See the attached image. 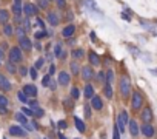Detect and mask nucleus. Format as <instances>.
<instances>
[{
	"label": "nucleus",
	"mask_w": 157,
	"mask_h": 139,
	"mask_svg": "<svg viewBox=\"0 0 157 139\" xmlns=\"http://www.w3.org/2000/svg\"><path fill=\"white\" fill-rule=\"evenodd\" d=\"M70 68H71V73H72V74H77V73H79V70H82V68L79 67V64H77V62H71Z\"/></svg>",
	"instance_id": "obj_28"
},
{
	"label": "nucleus",
	"mask_w": 157,
	"mask_h": 139,
	"mask_svg": "<svg viewBox=\"0 0 157 139\" xmlns=\"http://www.w3.org/2000/svg\"><path fill=\"white\" fill-rule=\"evenodd\" d=\"M126 124H129V119H128V113L125 110H122L120 113H119V119H117V128H119V131L120 133H125V125Z\"/></svg>",
	"instance_id": "obj_2"
},
{
	"label": "nucleus",
	"mask_w": 157,
	"mask_h": 139,
	"mask_svg": "<svg viewBox=\"0 0 157 139\" xmlns=\"http://www.w3.org/2000/svg\"><path fill=\"white\" fill-rule=\"evenodd\" d=\"M70 74H68L66 71H62V73H59V83L60 85H63V87H66L68 83H70Z\"/></svg>",
	"instance_id": "obj_15"
},
{
	"label": "nucleus",
	"mask_w": 157,
	"mask_h": 139,
	"mask_svg": "<svg viewBox=\"0 0 157 139\" xmlns=\"http://www.w3.org/2000/svg\"><path fill=\"white\" fill-rule=\"evenodd\" d=\"M17 34H19L20 37H25V30H23L22 26H19V28H17Z\"/></svg>",
	"instance_id": "obj_46"
},
{
	"label": "nucleus",
	"mask_w": 157,
	"mask_h": 139,
	"mask_svg": "<svg viewBox=\"0 0 157 139\" xmlns=\"http://www.w3.org/2000/svg\"><path fill=\"white\" fill-rule=\"evenodd\" d=\"M151 73H153V74H157V68H154V70H151Z\"/></svg>",
	"instance_id": "obj_57"
},
{
	"label": "nucleus",
	"mask_w": 157,
	"mask_h": 139,
	"mask_svg": "<svg viewBox=\"0 0 157 139\" xmlns=\"http://www.w3.org/2000/svg\"><path fill=\"white\" fill-rule=\"evenodd\" d=\"M48 2H49V0H48Z\"/></svg>",
	"instance_id": "obj_58"
},
{
	"label": "nucleus",
	"mask_w": 157,
	"mask_h": 139,
	"mask_svg": "<svg viewBox=\"0 0 157 139\" xmlns=\"http://www.w3.org/2000/svg\"><path fill=\"white\" fill-rule=\"evenodd\" d=\"M85 97H88V99H92L94 97V88L90 83H86V87H85Z\"/></svg>",
	"instance_id": "obj_20"
},
{
	"label": "nucleus",
	"mask_w": 157,
	"mask_h": 139,
	"mask_svg": "<svg viewBox=\"0 0 157 139\" xmlns=\"http://www.w3.org/2000/svg\"><path fill=\"white\" fill-rule=\"evenodd\" d=\"M22 111H23V114H28V116H34V114H32V110L26 108V107H23V108H22Z\"/></svg>",
	"instance_id": "obj_44"
},
{
	"label": "nucleus",
	"mask_w": 157,
	"mask_h": 139,
	"mask_svg": "<svg viewBox=\"0 0 157 139\" xmlns=\"http://www.w3.org/2000/svg\"><path fill=\"white\" fill-rule=\"evenodd\" d=\"M54 56L56 57H59V56H62V43H56V46H54Z\"/></svg>",
	"instance_id": "obj_27"
},
{
	"label": "nucleus",
	"mask_w": 157,
	"mask_h": 139,
	"mask_svg": "<svg viewBox=\"0 0 157 139\" xmlns=\"http://www.w3.org/2000/svg\"><path fill=\"white\" fill-rule=\"evenodd\" d=\"M9 135L11 136H16V138H25L26 135V130L23 127H19V125H11L9 127Z\"/></svg>",
	"instance_id": "obj_5"
},
{
	"label": "nucleus",
	"mask_w": 157,
	"mask_h": 139,
	"mask_svg": "<svg viewBox=\"0 0 157 139\" xmlns=\"http://www.w3.org/2000/svg\"><path fill=\"white\" fill-rule=\"evenodd\" d=\"M85 116H86V119H91V108H90V105H85Z\"/></svg>",
	"instance_id": "obj_38"
},
{
	"label": "nucleus",
	"mask_w": 157,
	"mask_h": 139,
	"mask_svg": "<svg viewBox=\"0 0 157 139\" xmlns=\"http://www.w3.org/2000/svg\"><path fill=\"white\" fill-rule=\"evenodd\" d=\"M23 12L26 14V17H31V16H37V12H39V8L36 5H32V3H26L23 6Z\"/></svg>",
	"instance_id": "obj_7"
},
{
	"label": "nucleus",
	"mask_w": 157,
	"mask_h": 139,
	"mask_svg": "<svg viewBox=\"0 0 157 139\" xmlns=\"http://www.w3.org/2000/svg\"><path fill=\"white\" fill-rule=\"evenodd\" d=\"M22 11H23L22 5H12V12H14V14H16L17 17L20 16V14H22Z\"/></svg>",
	"instance_id": "obj_29"
},
{
	"label": "nucleus",
	"mask_w": 157,
	"mask_h": 139,
	"mask_svg": "<svg viewBox=\"0 0 157 139\" xmlns=\"http://www.w3.org/2000/svg\"><path fill=\"white\" fill-rule=\"evenodd\" d=\"M74 124H76V128L80 131V133H85V130H86V127H85V122L80 119V117H74Z\"/></svg>",
	"instance_id": "obj_18"
},
{
	"label": "nucleus",
	"mask_w": 157,
	"mask_h": 139,
	"mask_svg": "<svg viewBox=\"0 0 157 139\" xmlns=\"http://www.w3.org/2000/svg\"><path fill=\"white\" fill-rule=\"evenodd\" d=\"M0 90H3V91H9L11 90V83L3 74H0Z\"/></svg>",
	"instance_id": "obj_13"
},
{
	"label": "nucleus",
	"mask_w": 157,
	"mask_h": 139,
	"mask_svg": "<svg viewBox=\"0 0 157 139\" xmlns=\"http://www.w3.org/2000/svg\"><path fill=\"white\" fill-rule=\"evenodd\" d=\"M142 119H143V124H151V121H153V110L149 107H145V110L142 111Z\"/></svg>",
	"instance_id": "obj_10"
},
{
	"label": "nucleus",
	"mask_w": 157,
	"mask_h": 139,
	"mask_svg": "<svg viewBox=\"0 0 157 139\" xmlns=\"http://www.w3.org/2000/svg\"><path fill=\"white\" fill-rule=\"evenodd\" d=\"M19 73L22 74V76H26V73H28V68H25V67H22V68H19Z\"/></svg>",
	"instance_id": "obj_47"
},
{
	"label": "nucleus",
	"mask_w": 157,
	"mask_h": 139,
	"mask_svg": "<svg viewBox=\"0 0 157 139\" xmlns=\"http://www.w3.org/2000/svg\"><path fill=\"white\" fill-rule=\"evenodd\" d=\"M8 104H9V101L6 99L3 94H0V105H2V107H8Z\"/></svg>",
	"instance_id": "obj_35"
},
{
	"label": "nucleus",
	"mask_w": 157,
	"mask_h": 139,
	"mask_svg": "<svg viewBox=\"0 0 157 139\" xmlns=\"http://www.w3.org/2000/svg\"><path fill=\"white\" fill-rule=\"evenodd\" d=\"M22 91L28 96V97H36L37 96V87L32 85V83H28V85H25Z\"/></svg>",
	"instance_id": "obj_9"
},
{
	"label": "nucleus",
	"mask_w": 157,
	"mask_h": 139,
	"mask_svg": "<svg viewBox=\"0 0 157 139\" xmlns=\"http://www.w3.org/2000/svg\"><path fill=\"white\" fill-rule=\"evenodd\" d=\"M43 59H39L37 62H36V67H34V68H36V70H39V68H42V65H43Z\"/></svg>",
	"instance_id": "obj_45"
},
{
	"label": "nucleus",
	"mask_w": 157,
	"mask_h": 139,
	"mask_svg": "<svg viewBox=\"0 0 157 139\" xmlns=\"http://www.w3.org/2000/svg\"><path fill=\"white\" fill-rule=\"evenodd\" d=\"M8 20H9V14H8V11L0 9V22L6 25V22H8Z\"/></svg>",
	"instance_id": "obj_22"
},
{
	"label": "nucleus",
	"mask_w": 157,
	"mask_h": 139,
	"mask_svg": "<svg viewBox=\"0 0 157 139\" xmlns=\"http://www.w3.org/2000/svg\"><path fill=\"white\" fill-rule=\"evenodd\" d=\"M42 85H43V87H49V85H51V77H49V74H46L45 77H43Z\"/></svg>",
	"instance_id": "obj_33"
},
{
	"label": "nucleus",
	"mask_w": 157,
	"mask_h": 139,
	"mask_svg": "<svg viewBox=\"0 0 157 139\" xmlns=\"http://www.w3.org/2000/svg\"><path fill=\"white\" fill-rule=\"evenodd\" d=\"M12 31H14V30H12V26L6 23V25H5V28H3V33L6 34V36H12Z\"/></svg>",
	"instance_id": "obj_32"
},
{
	"label": "nucleus",
	"mask_w": 157,
	"mask_h": 139,
	"mask_svg": "<svg viewBox=\"0 0 157 139\" xmlns=\"http://www.w3.org/2000/svg\"><path fill=\"white\" fill-rule=\"evenodd\" d=\"M77 139H79V138H77Z\"/></svg>",
	"instance_id": "obj_59"
},
{
	"label": "nucleus",
	"mask_w": 157,
	"mask_h": 139,
	"mask_svg": "<svg viewBox=\"0 0 157 139\" xmlns=\"http://www.w3.org/2000/svg\"><path fill=\"white\" fill-rule=\"evenodd\" d=\"M105 76H106V82H108V83H110V85H111V83L114 82V73H113V70H108Z\"/></svg>",
	"instance_id": "obj_26"
},
{
	"label": "nucleus",
	"mask_w": 157,
	"mask_h": 139,
	"mask_svg": "<svg viewBox=\"0 0 157 139\" xmlns=\"http://www.w3.org/2000/svg\"><path fill=\"white\" fill-rule=\"evenodd\" d=\"M85 5L90 6V9H95V11H97V3H95L94 0H85Z\"/></svg>",
	"instance_id": "obj_31"
},
{
	"label": "nucleus",
	"mask_w": 157,
	"mask_h": 139,
	"mask_svg": "<svg viewBox=\"0 0 157 139\" xmlns=\"http://www.w3.org/2000/svg\"><path fill=\"white\" fill-rule=\"evenodd\" d=\"M74 31H76V26H74V25H68V26H65V28H63L62 36H63L65 39H70V37H72Z\"/></svg>",
	"instance_id": "obj_14"
},
{
	"label": "nucleus",
	"mask_w": 157,
	"mask_h": 139,
	"mask_svg": "<svg viewBox=\"0 0 157 139\" xmlns=\"http://www.w3.org/2000/svg\"><path fill=\"white\" fill-rule=\"evenodd\" d=\"M36 37H37V39H43V37H46V31L43 30V31H39V33H36Z\"/></svg>",
	"instance_id": "obj_41"
},
{
	"label": "nucleus",
	"mask_w": 157,
	"mask_h": 139,
	"mask_svg": "<svg viewBox=\"0 0 157 139\" xmlns=\"http://www.w3.org/2000/svg\"><path fill=\"white\" fill-rule=\"evenodd\" d=\"M3 59V51H2V48H0V60Z\"/></svg>",
	"instance_id": "obj_55"
},
{
	"label": "nucleus",
	"mask_w": 157,
	"mask_h": 139,
	"mask_svg": "<svg viewBox=\"0 0 157 139\" xmlns=\"http://www.w3.org/2000/svg\"><path fill=\"white\" fill-rule=\"evenodd\" d=\"M71 96H72V99H79V96H80V91H79V88L74 87L71 90Z\"/></svg>",
	"instance_id": "obj_34"
},
{
	"label": "nucleus",
	"mask_w": 157,
	"mask_h": 139,
	"mask_svg": "<svg viewBox=\"0 0 157 139\" xmlns=\"http://www.w3.org/2000/svg\"><path fill=\"white\" fill-rule=\"evenodd\" d=\"M103 93H105V96L108 97V99H111V97H113V88H111L110 83H106V85H105V88H103Z\"/></svg>",
	"instance_id": "obj_25"
},
{
	"label": "nucleus",
	"mask_w": 157,
	"mask_h": 139,
	"mask_svg": "<svg viewBox=\"0 0 157 139\" xmlns=\"http://www.w3.org/2000/svg\"><path fill=\"white\" fill-rule=\"evenodd\" d=\"M122 17H123L125 20H128V22H129V16H128L126 12H122Z\"/></svg>",
	"instance_id": "obj_53"
},
{
	"label": "nucleus",
	"mask_w": 157,
	"mask_h": 139,
	"mask_svg": "<svg viewBox=\"0 0 157 139\" xmlns=\"http://www.w3.org/2000/svg\"><path fill=\"white\" fill-rule=\"evenodd\" d=\"M91 107L94 110H102V107H103V102H102V99L99 96H94L91 99Z\"/></svg>",
	"instance_id": "obj_17"
},
{
	"label": "nucleus",
	"mask_w": 157,
	"mask_h": 139,
	"mask_svg": "<svg viewBox=\"0 0 157 139\" xmlns=\"http://www.w3.org/2000/svg\"><path fill=\"white\" fill-rule=\"evenodd\" d=\"M48 22H49L51 26H57L59 25V16H57V12H48Z\"/></svg>",
	"instance_id": "obj_16"
},
{
	"label": "nucleus",
	"mask_w": 157,
	"mask_h": 139,
	"mask_svg": "<svg viewBox=\"0 0 157 139\" xmlns=\"http://www.w3.org/2000/svg\"><path fill=\"white\" fill-rule=\"evenodd\" d=\"M37 3H39V6L42 9H46L48 8V0H37Z\"/></svg>",
	"instance_id": "obj_37"
},
{
	"label": "nucleus",
	"mask_w": 157,
	"mask_h": 139,
	"mask_svg": "<svg viewBox=\"0 0 157 139\" xmlns=\"http://www.w3.org/2000/svg\"><path fill=\"white\" fill-rule=\"evenodd\" d=\"M23 25H25L26 30H28V28H29V20H28V19H25V20H23Z\"/></svg>",
	"instance_id": "obj_51"
},
{
	"label": "nucleus",
	"mask_w": 157,
	"mask_h": 139,
	"mask_svg": "<svg viewBox=\"0 0 157 139\" xmlns=\"http://www.w3.org/2000/svg\"><path fill=\"white\" fill-rule=\"evenodd\" d=\"M59 139H66V138H65V136H63L62 133H59Z\"/></svg>",
	"instance_id": "obj_56"
},
{
	"label": "nucleus",
	"mask_w": 157,
	"mask_h": 139,
	"mask_svg": "<svg viewBox=\"0 0 157 139\" xmlns=\"http://www.w3.org/2000/svg\"><path fill=\"white\" fill-rule=\"evenodd\" d=\"M119 90L123 97H128L131 94V82H129V77L128 76H122L120 77V82H119Z\"/></svg>",
	"instance_id": "obj_1"
},
{
	"label": "nucleus",
	"mask_w": 157,
	"mask_h": 139,
	"mask_svg": "<svg viewBox=\"0 0 157 139\" xmlns=\"http://www.w3.org/2000/svg\"><path fill=\"white\" fill-rule=\"evenodd\" d=\"M131 107L133 110H140L143 107V96L139 93V91H135L133 93V101H131Z\"/></svg>",
	"instance_id": "obj_4"
},
{
	"label": "nucleus",
	"mask_w": 157,
	"mask_h": 139,
	"mask_svg": "<svg viewBox=\"0 0 157 139\" xmlns=\"http://www.w3.org/2000/svg\"><path fill=\"white\" fill-rule=\"evenodd\" d=\"M71 56H72L76 60H79V59H82V57L85 56V53H83V50H80V48H79V50H74V51L71 53Z\"/></svg>",
	"instance_id": "obj_24"
},
{
	"label": "nucleus",
	"mask_w": 157,
	"mask_h": 139,
	"mask_svg": "<svg viewBox=\"0 0 157 139\" xmlns=\"http://www.w3.org/2000/svg\"><path fill=\"white\" fill-rule=\"evenodd\" d=\"M22 59H23L22 50L17 48V46L11 48V50H9V62H11V64H19V62H22Z\"/></svg>",
	"instance_id": "obj_3"
},
{
	"label": "nucleus",
	"mask_w": 157,
	"mask_h": 139,
	"mask_svg": "<svg viewBox=\"0 0 157 139\" xmlns=\"http://www.w3.org/2000/svg\"><path fill=\"white\" fill-rule=\"evenodd\" d=\"M56 3H57L59 8H65V6H66V2H65V0H56Z\"/></svg>",
	"instance_id": "obj_43"
},
{
	"label": "nucleus",
	"mask_w": 157,
	"mask_h": 139,
	"mask_svg": "<svg viewBox=\"0 0 157 139\" xmlns=\"http://www.w3.org/2000/svg\"><path fill=\"white\" fill-rule=\"evenodd\" d=\"M31 110H32V114H34V116H36V117H42V116L45 114V111H43L42 108H40L39 105H36V107H32Z\"/></svg>",
	"instance_id": "obj_23"
},
{
	"label": "nucleus",
	"mask_w": 157,
	"mask_h": 139,
	"mask_svg": "<svg viewBox=\"0 0 157 139\" xmlns=\"http://www.w3.org/2000/svg\"><path fill=\"white\" fill-rule=\"evenodd\" d=\"M97 79H99L100 82H103V79H105V74H103V73H99V76H97Z\"/></svg>",
	"instance_id": "obj_49"
},
{
	"label": "nucleus",
	"mask_w": 157,
	"mask_h": 139,
	"mask_svg": "<svg viewBox=\"0 0 157 139\" xmlns=\"http://www.w3.org/2000/svg\"><path fill=\"white\" fill-rule=\"evenodd\" d=\"M82 77H83V80H91L94 77V70L90 65L83 67V68H82Z\"/></svg>",
	"instance_id": "obj_11"
},
{
	"label": "nucleus",
	"mask_w": 157,
	"mask_h": 139,
	"mask_svg": "<svg viewBox=\"0 0 157 139\" xmlns=\"http://www.w3.org/2000/svg\"><path fill=\"white\" fill-rule=\"evenodd\" d=\"M128 127H129V133H131V136H133V138H134V136H137V135L140 133V128H139L137 122H135L134 119H133V121H129Z\"/></svg>",
	"instance_id": "obj_12"
},
{
	"label": "nucleus",
	"mask_w": 157,
	"mask_h": 139,
	"mask_svg": "<svg viewBox=\"0 0 157 139\" xmlns=\"http://www.w3.org/2000/svg\"><path fill=\"white\" fill-rule=\"evenodd\" d=\"M113 139H120V131L117 128V125H115L114 130H113Z\"/></svg>",
	"instance_id": "obj_36"
},
{
	"label": "nucleus",
	"mask_w": 157,
	"mask_h": 139,
	"mask_svg": "<svg viewBox=\"0 0 157 139\" xmlns=\"http://www.w3.org/2000/svg\"><path fill=\"white\" fill-rule=\"evenodd\" d=\"M19 45H20V50H25V51H29L32 48V42L28 37H19Z\"/></svg>",
	"instance_id": "obj_8"
},
{
	"label": "nucleus",
	"mask_w": 157,
	"mask_h": 139,
	"mask_svg": "<svg viewBox=\"0 0 157 139\" xmlns=\"http://www.w3.org/2000/svg\"><path fill=\"white\" fill-rule=\"evenodd\" d=\"M29 74H31V79H32V80H36V79H37V70H36V68H31Z\"/></svg>",
	"instance_id": "obj_39"
},
{
	"label": "nucleus",
	"mask_w": 157,
	"mask_h": 139,
	"mask_svg": "<svg viewBox=\"0 0 157 139\" xmlns=\"http://www.w3.org/2000/svg\"><path fill=\"white\" fill-rule=\"evenodd\" d=\"M16 121L17 122H20L23 125V127H26V125H28V117H26L22 111H19V113H16Z\"/></svg>",
	"instance_id": "obj_19"
},
{
	"label": "nucleus",
	"mask_w": 157,
	"mask_h": 139,
	"mask_svg": "<svg viewBox=\"0 0 157 139\" xmlns=\"http://www.w3.org/2000/svg\"><path fill=\"white\" fill-rule=\"evenodd\" d=\"M17 97H19V101H20V102H23V104L28 102V96H26L23 91H19V93H17Z\"/></svg>",
	"instance_id": "obj_30"
},
{
	"label": "nucleus",
	"mask_w": 157,
	"mask_h": 139,
	"mask_svg": "<svg viewBox=\"0 0 157 139\" xmlns=\"http://www.w3.org/2000/svg\"><path fill=\"white\" fill-rule=\"evenodd\" d=\"M14 5H22V0H14Z\"/></svg>",
	"instance_id": "obj_54"
},
{
	"label": "nucleus",
	"mask_w": 157,
	"mask_h": 139,
	"mask_svg": "<svg viewBox=\"0 0 157 139\" xmlns=\"http://www.w3.org/2000/svg\"><path fill=\"white\" fill-rule=\"evenodd\" d=\"M90 62H91V65H99V64H100L99 56L95 54L94 51H91V53H90Z\"/></svg>",
	"instance_id": "obj_21"
},
{
	"label": "nucleus",
	"mask_w": 157,
	"mask_h": 139,
	"mask_svg": "<svg viewBox=\"0 0 157 139\" xmlns=\"http://www.w3.org/2000/svg\"><path fill=\"white\" fill-rule=\"evenodd\" d=\"M37 23L42 26V28H45V23H43V20H42V19H37Z\"/></svg>",
	"instance_id": "obj_52"
},
{
	"label": "nucleus",
	"mask_w": 157,
	"mask_h": 139,
	"mask_svg": "<svg viewBox=\"0 0 157 139\" xmlns=\"http://www.w3.org/2000/svg\"><path fill=\"white\" fill-rule=\"evenodd\" d=\"M140 133L145 136V138H153L154 133H156V130L151 124H143L142 125V128H140Z\"/></svg>",
	"instance_id": "obj_6"
},
{
	"label": "nucleus",
	"mask_w": 157,
	"mask_h": 139,
	"mask_svg": "<svg viewBox=\"0 0 157 139\" xmlns=\"http://www.w3.org/2000/svg\"><path fill=\"white\" fill-rule=\"evenodd\" d=\"M57 125H59V128H60V130H65V128L68 127V124H66L65 121H59V124H57Z\"/></svg>",
	"instance_id": "obj_42"
},
{
	"label": "nucleus",
	"mask_w": 157,
	"mask_h": 139,
	"mask_svg": "<svg viewBox=\"0 0 157 139\" xmlns=\"http://www.w3.org/2000/svg\"><path fill=\"white\" fill-rule=\"evenodd\" d=\"M45 139H46V138H45Z\"/></svg>",
	"instance_id": "obj_60"
},
{
	"label": "nucleus",
	"mask_w": 157,
	"mask_h": 139,
	"mask_svg": "<svg viewBox=\"0 0 157 139\" xmlns=\"http://www.w3.org/2000/svg\"><path fill=\"white\" fill-rule=\"evenodd\" d=\"M6 68H8V71H9V73H16V67H14V64H11V62H8Z\"/></svg>",
	"instance_id": "obj_40"
},
{
	"label": "nucleus",
	"mask_w": 157,
	"mask_h": 139,
	"mask_svg": "<svg viewBox=\"0 0 157 139\" xmlns=\"http://www.w3.org/2000/svg\"><path fill=\"white\" fill-rule=\"evenodd\" d=\"M6 111H8V108H6V107H2V105H0V114H6Z\"/></svg>",
	"instance_id": "obj_48"
},
{
	"label": "nucleus",
	"mask_w": 157,
	"mask_h": 139,
	"mask_svg": "<svg viewBox=\"0 0 157 139\" xmlns=\"http://www.w3.org/2000/svg\"><path fill=\"white\" fill-rule=\"evenodd\" d=\"M54 73H56V67L51 65V67H49V76H51V74H54Z\"/></svg>",
	"instance_id": "obj_50"
}]
</instances>
